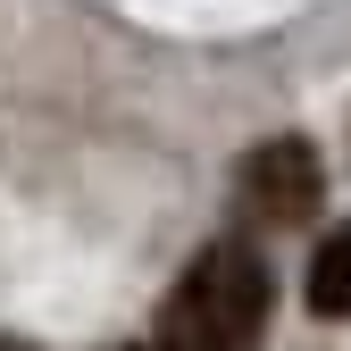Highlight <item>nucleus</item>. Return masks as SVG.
Instances as JSON below:
<instances>
[{
  "mask_svg": "<svg viewBox=\"0 0 351 351\" xmlns=\"http://www.w3.org/2000/svg\"><path fill=\"white\" fill-rule=\"evenodd\" d=\"M301 293H310L318 318H351V217L310 251V285H301Z\"/></svg>",
  "mask_w": 351,
  "mask_h": 351,
  "instance_id": "nucleus-3",
  "label": "nucleus"
},
{
  "mask_svg": "<svg viewBox=\"0 0 351 351\" xmlns=\"http://www.w3.org/2000/svg\"><path fill=\"white\" fill-rule=\"evenodd\" d=\"M268 310H276V276H268V259H259L251 243L226 234V243L193 251V268L167 285L151 351H259Z\"/></svg>",
  "mask_w": 351,
  "mask_h": 351,
  "instance_id": "nucleus-1",
  "label": "nucleus"
},
{
  "mask_svg": "<svg viewBox=\"0 0 351 351\" xmlns=\"http://www.w3.org/2000/svg\"><path fill=\"white\" fill-rule=\"evenodd\" d=\"M234 184H243V209L259 226H310L318 201H326V159L310 134H268V143L243 151Z\"/></svg>",
  "mask_w": 351,
  "mask_h": 351,
  "instance_id": "nucleus-2",
  "label": "nucleus"
},
{
  "mask_svg": "<svg viewBox=\"0 0 351 351\" xmlns=\"http://www.w3.org/2000/svg\"><path fill=\"white\" fill-rule=\"evenodd\" d=\"M143 351H151V343H143Z\"/></svg>",
  "mask_w": 351,
  "mask_h": 351,
  "instance_id": "nucleus-4",
  "label": "nucleus"
}]
</instances>
